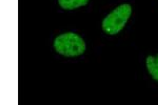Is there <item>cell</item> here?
Listing matches in <instances>:
<instances>
[{"label":"cell","instance_id":"obj_1","mask_svg":"<svg viewBox=\"0 0 158 105\" xmlns=\"http://www.w3.org/2000/svg\"><path fill=\"white\" fill-rule=\"evenodd\" d=\"M54 48L58 54L65 57H77L85 52V42L75 33L69 32L55 38Z\"/></svg>","mask_w":158,"mask_h":105},{"label":"cell","instance_id":"obj_2","mask_svg":"<svg viewBox=\"0 0 158 105\" xmlns=\"http://www.w3.org/2000/svg\"><path fill=\"white\" fill-rule=\"evenodd\" d=\"M132 14L130 4H121L103 19L102 30L108 35H116L123 29Z\"/></svg>","mask_w":158,"mask_h":105},{"label":"cell","instance_id":"obj_3","mask_svg":"<svg viewBox=\"0 0 158 105\" xmlns=\"http://www.w3.org/2000/svg\"><path fill=\"white\" fill-rule=\"evenodd\" d=\"M147 68L149 71L150 75L158 81V55L153 57V56H148L147 58Z\"/></svg>","mask_w":158,"mask_h":105},{"label":"cell","instance_id":"obj_4","mask_svg":"<svg viewBox=\"0 0 158 105\" xmlns=\"http://www.w3.org/2000/svg\"><path fill=\"white\" fill-rule=\"evenodd\" d=\"M89 0H58L59 6L64 10H74L85 6Z\"/></svg>","mask_w":158,"mask_h":105}]
</instances>
